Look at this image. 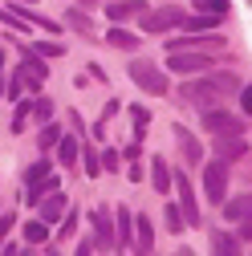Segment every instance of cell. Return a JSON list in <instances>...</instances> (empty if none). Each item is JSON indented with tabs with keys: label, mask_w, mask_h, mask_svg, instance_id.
Masks as SVG:
<instances>
[{
	"label": "cell",
	"mask_w": 252,
	"mask_h": 256,
	"mask_svg": "<svg viewBox=\"0 0 252 256\" xmlns=\"http://www.w3.org/2000/svg\"><path fill=\"white\" fill-rule=\"evenodd\" d=\"M175 187H179V208H183V220L187 224H200V208H196V191H192V175H175Z\"/></svg>",
	"instance_id": "obj_9"
},
{
	"label": "cell",
	"mask_w": 252,
	"mask_h": 256,
	"mask_svg": "<svg viewBox=\"0 0 252 256\" xmlns=\"http://www.w3.org/2000/svg\"><path fill=\"white\" fill-rule=\"evenodd\" d=\"M130 228H134V224H130V212H126V208H114V252H130Z\"/></svg>",
	"instance_id": "obj_11"
},
{
	"label": "cell",
	"mask_w": 252,
	"mask_h": 256,
	"mask_svg": "<svg viewBox=\"0 0 252 256\" xmlns=\"http://www.w3.org/2000/svg\"><path fill=\"white\" fill-rule=\"evenodd\" d=\"M28 118H33L37 126H45V122L53 118V102H49V98H37V102H33V114H28Z\"/></svg>",
	"instance_id": "obj_27"
},
{
	"label": "cell",
	"mask_w": 252,
	"mask_h": 256,
	"mask_svg": "<svg viewBox=\"0 0 252 256\" xmlns=\"http://www.w3.org/2000/svg\"><path fill=\"white\" fill-rule=\"evenodd\" d=\"M0 70H4V53H0Z\"/></svg>",
	"instance_id": "obj_39"
},
{
	"label": "cell",
	"mask_w": 252,
	"mask_h": 256,
	"mask_svg": "<svg viewBox=\"0 0 252 256\" xmlns=\"http://www.w3.org/2000/svg\"><path fill=\"white\" fill-rule=\"evenodd\" d=\"M49 175V163H33L28 167V175H24V183H33V179H45Z\"/></svg>",
	"instance_id": "obj_32"
},
{
	"label": "cell",
	"mask_w": 252,
	"mask_h": 256,
	"mask_svg": "<svg viewBox=\"0 0 252 256\" xmlns=\"http://www.w3.org/2000/svg\"><path fill=\"white\" fill-rule=\"evenodd\" d=\"M167 70L171 74H204V70H212V57L200 49H179V53H171Z\"/></svg>",
	"instance_id": "obj_5"
},
{
	"label": "cell",
	"mask_w": 252,
	"mask_h": 256,
	"mask_svg": "<svg viewBox=\"0 0 252 256\" xmlns=\"http://www.w3.org/2000/svg\"><path fill=\"white\" fill-rule=\"evenodd\" d=\"M94 248H98V244H94V240H82V244H78V256H90Z\"/></svg>",
	"instance_id": "obj_37"
},
{
	"label": "cell",
	"mask_w": 252,
	"mask_h": 256,
	"mask_svg": "<svg viewBox=\"0 0 252 256\" xmlns=\"http://www.w3.org/2000/svg\"><path fill=\"white\" fill-rule=\"evenodd\" d=\"M106 45H114V49H138V33H130V28L114 24L110 33H106Z\"/></svg>",
	"instance_id": "obj_18"
},
{
	"label": "cell",
	"mask_w": 252,
	"mask_h": 256,
	"mask_svg": "<svg viewBox=\"0 0 252 256\" xmlns=\"http://www.w3.org/2000/svg\"><path fill=\"white\" fill-rule=\"evenodd\" d=\"M224 216H228V220H236V224H240L244 216H252V196H240V200H232V204L224 208Z\"/></svg>",
	"instance_id": "obj_22"
},
{
	"label": "cell",
	"mask_w": 252,
	"mask_h": 256,
	"mask_svg": "<svg viewBox=\"0 0 252 256\" xmlns=\"http://www.w3.org/2000/svg\"><path fill=\"white\" fill-rule=\"evenodd\" d=\"M212 248L216 252H240V240L228 236V232H212Z\"/></svg>",
	"instance_id": "obj_26"
},
{
	"label": "cell",
	"mask_w": 252,
	"mask_h": 256,
	"mask_svg": "<svg viewBox=\"0 0 252 256\" xmlns=\"http://www.w3.org/2000/svg\"><path fill=\"white\" fill-rule=\"evenodd\" d=\"M49 78V70H45V57L37 53V49H20V82L28 86V90H41V82Z\"/></svg>",
	"instance_id": "obj_4"
},
{
	"label": "cell",
	"mask_w": 252,
	"mask_h": 256,
	"mask_svg": "<svg viewBox=\"0 0 252 256\" xmlns=\"http://www.w3.org/2000/svg\"><path fill=\"white\" fill-rule=\"evenodd\" d=\"M126 74H130V82L142 90V94H167V78L150 66V61H130L126 66Z\"/></svg>",
	"instance_id": "obj_2"
},
{
	"label": "cell",
	"mask_w": 252,
	"mask_h": 256,
	"mask_svg": "<svg viewBox=\"0 0 252 256\" xmlns=\"http://www.w3.org/2000/svg\"><path fill=\"white\" fill-rule=\"evenodd\" d=\"M220 20V12H196V16H183V28H192V33H204V28H216Z\"/></svg>",
	"instance_id": "obj_19"
},
{
	"label": "cell",
	"mask_w": 252,
	"mask_h": 256,
	"mask_svg": "<svg viewBox=\"0 0 252 256\" xmlns=\"http://www.w3.org/2000/svg\"><path fill=\"white\" fill-rule=\"evenodd\" d=\"M37 208H41V220H45V224H57V220H66V212H70L66 196H61V187H57V191H49V196H45Z\"/></svg>",
	"instance_id": "obj_12"
},
{
	"label": "cell",
	"mask_w": 252,
	"mask_h": 256,
	"mask_svg": "<svg viewBox=\"0 0 252 256\" xmlns=\"http://www.w3.org/2000/svg\"><path fill=\"white\" fill-rule=\"evenodd\" d=\"M240 154H248V142H244L240 134H220V142H216V158H224V163H236Z\"/></svg>",
	"instance_id": "obj_13"
},
{
	"label": "cell",
	"mask_w": 252,
	"mask_h": 256,
	"mask_svg": "<svg viewBox=\"0 0 252 256\" xmlns=\"http://www.w3.org/2000/svg\"><path fill=\"white\" fill-rule=\"evenodd\" d=\"M163 220H167V232H183V224H187L179 204H167V208H163Z\"/></svg>",
	"instance_id": "obj_25"
},
{
	"label": "cell",
	"mask_w": 252,
	"mask_h": 256,
	"mask_svg": "<svg viewBox=\"0 0 252 256\" xmlns=\"http://www.w3.org/2000/svg\"><path fill=\"white\" fill-rule=\"evenodd\" d=\"M90 224H94V244H98V252H114V220L106 208L90 212Z\"/></svg>",
	"instance_id": "obj_8"
},
{
	"label": "cell",
	"mask_w": 252,
	"mask_h": 256,
	"mask_svg": "<svg viewBox=\"0 0 252 256\" xmlns=\"http://www.w3.org/2000/svg\"><path fill=\"white\" fill-rule=\"evenodd\" d=\"M61 24H70L74 33H86V37L94 33V20H90V16H82L78 8H70V12H66V20H61Z\"/></svg>",
	"instance_id": "obj_23"
},
{
	"label": "cell",
	"mask_w": 252,
	"mask_h": 256,
	"mask_svg": "<svg viewBox=\"0 0 252 256\" xmlns=\"http://www.w3.org/2000/svg\"><path fill=\"white\" fill-rule=\"evenodd\" d=\"M240 240H252V216L240 220Z\"/></svg>",
	"instance_id": "obj_35"
},
{
	"label": "cell",
	"mask_w": 252,
	"mask_h": 256,
	"mask_svg": "<svg viewBox=\"0 0 252 256\" xmlns=\"http://www.w3.org/2000/svg\"><path fill=\"white\" fill-rule=\"evenodd\" d=\"M240 106H244V114L252 118V86H248V90H240Z\"/></svg>",
	"instance_id": "obj_33"
},
{
	"label": "cell",
	"mask_w": 252,
	"mask_h": 256,
	"mask_svg": "<svg viewBox=\"0 0 252 256\" xmlns=\"http://www.w3.org/2000/svg\"><path fill=\"white\" fill-rule=\"evenodd\" d=\"M33 49H37L41 57H61V53H66V45H57V41H37Z\"/></svg>",
	"instance_id": "obj_30"
},
{
	"label": "cell",
	"mask_w": 252,
	"mask_h": 256,
	"mask_svg": "<svg viewBox=\"0 0 252 256\" xmlns=\"http://www.w3.org/2000/svg\"><path fill=\"white\" fill-rule=\"evenodd\" d=\"M24 240L33 244V248H37V244H45V240H49V224H45L41 216H37V220H28V224H24Z\"/></svg>",
	"instance_id": "obj_20"
},
{
	"label": "cell",
	"mask_w": 252,
	"mask_h": 256,
	"mask_svg": "<svg viewBox=\"0 0 252 256\" xmlns=\"http://www.w3.org/2000/svg\"><path fill=\"white\" fill-rule=\"evenodd\" d=\"M171 183H175L171 167L163 163V158H154V163H150V187L159 191V196H167V191H171Z\"/></svg>",
	"instance_id": "obj_16"
},
{
	"label": "cell",
	"mask_w": 252,
	"mask_h": 256,
	"mask_svg": "<svg viewBox=\"0 0 252 256\" xmlns=\"http://www.w3.org/2000/svg\"><path fill=\"white\" fill-rule=\"evenodd\" d=\"M57 142H61V126L45 122V126H41V134H37V146H41V150H49V146H57Z\"/></svg>",
	"instance_id": "obj_24"
},
{
	"label": "cell",
	"mask_w": 252,
	"mask_h": 256,
	"mask_svg": "<svg viewBox=\"0 0 252 256\" xmlns=\"http://www.w3.org/2000/svg\"><path fill=\"white\" fill-rule=\"evenodd\" d=\"M74 228H78V212H66V220H61V240L74 236Z\"/></svg>",
	"instance_id": "obj_31"
},
{
	"label": "cell",
	"mask_w": 252,
	"mask_h": 256,
	"mask_svg": "<svg viewBox=\"0 0 252 256\" xmlns=\"http://www.w3.org/2000/svg\"><path fill=\"white\" fill-rule=\"evenodd\" d=\"M204 191L212 204H224V196H228V163L224 158H212L204 167Z\"/></svg>",
	"instance_id": "obj_3"
},
{
	"label": "cell",
	"mask_w": 252,
	"mask_h": 256,
	"mask_svg": "<svg viewBox=\"0 0 252 256\" xmlns=\"http://www.w3.org/2000/svg\"><path fill=\"white\" fill-rule=\"evenodd\" d=\"M183 16H187L183 8H163V12H150V8H146L138 20H142L146 33H171V28H179V24H183Z\"/></svg>",
	"instance_id": "obj_7"
},
{
	"label": "cell",
	"mask_w": 252,
	"mask_h": 256,
	"mask_svg": "<svg viewBox=\"0 0 252 256\" xmlns=\"http://www.w3.org/2000/svg\"><path fill=\"white\" fill-rule=\"evenodd\" d=\"M12 220H16L12 212H4V216H0V240H4V236H8V228H12Z\"/></svg>",
	"instance_id": "obj_34"
},
{
	"label": "cell",
	"mask_w": 252,
	"mask_h": 256,
	"mask_svg": "<svg viewBox=\"0 0 252 256\" xmlns=\"http://www.w3.org/2000/svg\"><path fill=\"white\" fill-rule=\"evenodd\" d=\"M86 4H98V0H86ZM102 4H106V0H102Z\"/></svg>",
	"instance_id": "obj_40"
},
{
	"label": "cell",
	"mask_w": 252,
	"mask_h": 256,
	"mask_svg": "<svg viewBox=\"0 0 252 256\" xmlns=\"http://www.w3.org/2000/svg\"><path fill=\"white\" fill-rule=\"evenodd\" d=\"M102 167H106V171H114V167H118V154H114V150H106V154H102Z\"/></svg>",
	"instance_id": "obj_36"
},
{
	"label": "cell",
	"mask_w": 252,
	"mask_h": 256,
	"mask_svg": "<svg viewBox=\"0 0 252 256\" xmlns=\"http://www.w3.org/2000/svg\"><path fill=\"white\" fill-rule=\"evenodd\" d=\"M82 163H86V175H90V179H98V171H102L98 150H94V146H86V150H82Z\"/></svg>",
	"instance_id": "obj_29"
},
{
	"label": "cell",
	"mask_w": 252,
	"mask_h": 256,
	"mask_svg": "<svg viewBox=\"0 0 252 256\" xmlns=\"http://www.w3.org/2000/svg\"><path fill=\"white\" fill-rule=\"evenodd\" d=\"M20 4H37V0H20Z\"/></svg>",
	"instance_id": "obj_38"
},
{
	"label": "cell",
	"mask_w": 252,
	"mask_h": 256,
	"mask_svg": "<svg viewBox=\"0 0 252 256\" xmlns=\"http://www.w3.org/2000/svg\"><path fill=\"white\" fill-rule=\"evenodd\" d=\"M150 248H154V228L146 216H138L134 220V252H150Z\"/></svg>",
	"instance_id": "obj_17"
},
{
	"label": "cell",
	"mask_w": 252,
	"mask_h": 256,
	"mask_svg": "<svg viewBox=\"0 0 252 256\" xmlns=\"http://www.w3.org/2000/svg\"><path fill=\"white\" fill-rule=\"evenodd\" d=\"M204 130L216 134V138H220V134H244V122H240L236 114H228V110L216 106V110H204Z\"/></svg>",
	"instance_id": "obj_6"
},
{
	"label": "cell",
	"mask_w": 252,
	"mask_h": 256,
	"mask_svg": "<svg viewBox=\"0 0 252 256\" xmlns=\"http://www.w3.org/2000/svg\"><path fill=\"white\" fill-rule=\"evenodd\" d=\"M57 158H61V167H74V163H78V138L61 134V142H57Z\"/></svg>",
	"instance_id": "obj_21"
},
{
	"label": "cell",
	"mask_w": 252,
	"mask_h": 256,
	"mask_svg": "<svg viewBox=\"0 0 252 256\" xmlns=\"http://www.w3.org/2000/svg\"><path fill=\"white\" fill-rule=\"evenodd\" d=\"M224 98H228V90L212 78H196L183 86V102H192L196 110H216V106H224Z\"/></svg>",
	"instance_id": "obj_1"
},
{
	"label": "cell",
	"mask_w": 252,
	"mask_h": 256,
	"mask_svg": "<svg viewBox=\"0 0 252 256\" xmlns=\"http://www.w3.org/2000/svg\"><path fill=\"white\" fill-rule=\"evenodd\" d=\"M175 138H179V150H183V158H187V163H204V146L196 142V134L192 130H187V126H175Z\"/></svg>",
	"instance_id": "obj_14"
},
{
	"label": "cell",
	"mask_w": 252,
	"mask_h": 256,
	"mask_svg": "<svg viewBox=\"0 0 252 256\" xmlns=\"http://www.w3.org/2000/svg\"><path fill=\"white\" fill-rule=\"evenodd\" d=\"M49 191H57V175H45V179H33V183H24V204L28 208H37Z\"/></svg>",
	"instance_id": "obj_15"
},
{
	"label": "cell",
	"mask_w": 252,
	"mask_h": 256,
	"mask_svg": "<svg viewBox=\"0 0 252 256\" xmlns=\"http://www.w3.org/2000/svg\"><path fill=\"white\" fill-rule=\"evenodd\" d=\"M146 12V0H106V16L114 24H126L130 16H142Z\"/></svg>",
	"instance_id": "obj_10"
},
{
	"label": "cell",
	"mask_w": 252,
	"mask_h": 256,
	"mask_svg": "<svg viewBox=\"0 0 252 256\" xmlns=\"http://www.w3.org/2000/svg\"><path fill=\"white\" fill-rule=\"evenodd\" d=\"M196 12H220V16H228L232 4H228V0H196Z\"/></svg>",
	"instance_id": "obj_28"
}]
</instances>
